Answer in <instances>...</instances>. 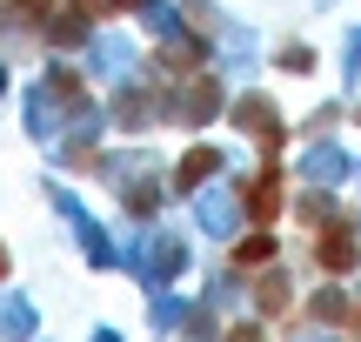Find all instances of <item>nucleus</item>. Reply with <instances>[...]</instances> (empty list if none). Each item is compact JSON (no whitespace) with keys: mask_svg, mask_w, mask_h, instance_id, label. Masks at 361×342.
<instances>
[{"mask_svg":"<svg viewBox=\"0 0 361 342\" xmlns=\"http://www.w3.org/2000/svg\"><path fill=\"white\" fill-rule=\"evenodd\" d=\"M274 208H281V195H274V182H261L255 201H247V215H255V222H274Z\"/></svg>","mask_w":361,"mask_h":342,"instance_id":"nucleus-4","label":"nucleus"},{"mask_svg":"<svg viewBox=\"0 0 361 342\" xmlns=\"http://www.w3.org/2000/svg\"><path fill=\"white\" fill-rule=\"evenodd\" d=\"M322 262L328 269H355V235H328L322 242Z\"/></svg>","mask_w":361,"mask_h":342,"instance_id":"nucleus-1","label":"nucleus"},{"mask_svg":"<svg viewBox=\"0 0 361 342\" xmlns=\"http://www.w3.org/2000/svg\"><path fill=\"white\" fill-rule=\"evenodd\" d=\"M268 255H274V242H268V235H247L241 249H234V262H241V269H261Z\"/></svg>","mask_w":361,"mask_h":342,"instance_id":"nucleus-2","label":"nucleus"},{"mask_svg":"<svg viewBox=\"0 0 361 342\" xmlns=\"http://www.w3.org/2000/svg\"><path fill=\"white\" fill-rule=\"evenodd\" d=\"M94 7H141V0H94Z\"/></svg>","mask_w":361,"mask_h":342,"instance_id":"nucleus-6","label":"nucleus"},{"mask_svg":"<svg viewBox=\"0 0 361 342\" xmlns=\"http://www.w3.org/2000/svg\"><path fill=\"white\" fill-rule=\"evenodd\" d=\"M201 175H214V155H207V148H194V155H188V168H180L174 182H180V188H194Z\"/></svg>","mask_w":361,"mask_h":342,"instance_id":"nucleus-3","label":"nucleus"},{"mask_svg":"<svg viewBox=\"0 0 361 342\" xmlns=\"http://www.w3.org/2000/svg\"><path fill=\"white\" fill-rule=\"evenodd\" d=\"M228 342H261V336H255V329H234V336H228Z\"/></svg>","mask_w":361,"mask_h":342,"instance_id":"nucleus-5","label":"nucleus"},{"mask_svg":"<svg viewBox=\"0 0 361 342\" xmlns=\"http://www.w3.org/2000/svg\"><path fill=\"white\" fill-rule=\"evenodd\" d=\"M0 276H7V255H0Z\"/></svg>","mask_w":361,"mask_h":342,"instance_id":"nucleus-7","label":"nucleus"}]
</instances>
